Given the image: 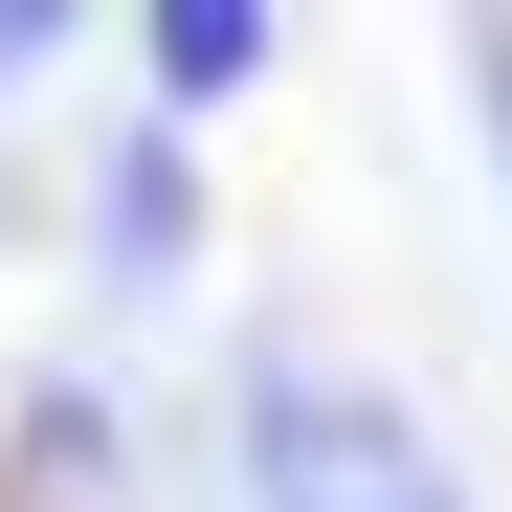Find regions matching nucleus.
Returning <instances> with one entry per match:
<instances>
[{
    "mask_svg": "<svg viewBox=\"0 0 512 512\" xmlns=\"http://www.w3.org/2000/svg\"><path fill=\"white\" fill-rule=\"evenodd\" d=\"M67 245H90V290H179L201 268V134H112L90 201H67Z\"/></svg>",
    "mask_w": 512,
    "mask_h": 512,
    "instance_id": "nucleus-2",
    "label": "nucleus"
},
{
    "mask_svg": "<svg viewBox=\"0 0 512 512\" xmlns=\"http://www.w3.org/2000/svg\"><path fill=\"white\" fill-rule=\"evenodd\" d=\"M468 112H490V179H512V23L468 45Z\"/></svg>",
    "mask_w": 512,
    "mask_h": 512,
    "instance_id": "nucleus-6",
    "label": "nucleus"
},
{
    "mask_svg": "<svg viewBox=\"0 0 512 512\" xmlns=\"http://www.w3.org/2000/svg\"><path fill=\"white\" fill-rule=\"evenodd\" d=\"M45 67H90V23L67 0H0V90H45Z\"/></svg>",
    "mask_w": 512,
    "mask_h": 512,
    "instance_id": "nucleus-5",
    "label": "nucleus"
},
{
    "mask_svg": "<svg viewBox=\"0 0 512 512\" xmlns=\"http://www.w3.org/2000/svg\"><path fill=\"white\" fill-rule=\"evenodd\" d=\"M223 468H245V512H468V446L401 379L312 357V334H245L223 357Z\"/></svg>",
    "mask_w": 512,
    "mask_h": 512,
    "instance_id": "nucleus-1",
    "label": "nucleus"
},
{
    "mask_svg": "<svg viewBox=\"0 0 512 512\" xmlns=\"http://www.w3.org/2000/svg\"><path fill=\"white\" fill-rule=\"evenodd\" d=\"M0 223H23V201H0Z\"/></svg>",
    "mask_w": 512,
    "mask_h": 512,
    "instance_id": "nucleus-7",
    "label": "nucleus"
},
{
    "mask_svg": "<svg viewBox=\"0 0 512 512\" xmlns=\"http://www.w3.org/2000/svg\"><path fill=\"white\" fill-rule=\"evenodd\" d=\"M268 67H290V23H268V0H156V23H134V90H156V134L245 112Z\"/></svg>",
    "mask_w": 512,
    "mask_h": 512,
    "instance_id": "nucleus-3",
    "label": "nucleus"
},
{
    "mask_svg": "<svg viewBox=\"0 0 512 512\" xmlns=\"http://www.w3.org/2000/svg\"><path fill=\"white\" fill-rule=\"evenodd\" d=\"M23 468H45V490H90V468H134V423H112V379H23Z\"/></svg>",
    "mask_w": 512,
    "mask_h": 512,
    "instance_id": "nucleus-4",
    "label": "nucleus"
}]
</instances>
